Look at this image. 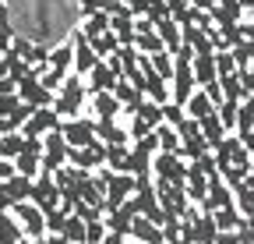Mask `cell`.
Masks as SVG:
<instances>
[{
  "instance_id": "1",
  "label": "cell",
  "mask_w": 254,
  "mask_h": 244,
  "mask_svg": "<svg viewBox=\"0 0 254 244\" xmlns=\"http://www.w3.org/2000/svg\"><path fill=\"white\" fill-rule=\"evenodd\" d=\"M85 92H88V85L78 71H71L67 78L60 81V92L53 99V110L64 117V120H71V117H81V106H85Z\"/></svg>"
},
{
  "instance_id": "2",
  "label": "cell",
  "mask_w": 254,
  "mask_h": 244,
  "mask_svg": "<svg viewBox=\"0 0 254 244\" xmlns=\"http://www.w3.org/2000/svg\"><path fill=\"white\" fill-rule=\"evenodd\" d=\"M198 88V78H194V60L187 57H173V78H170V99L173 103H187L190 96H194Z\"/></svg>"
},
{
  "instance_id": "3",
  "label": "cell",
  "mask_w": 254,
  "mask_h": 244,
  "mask_svg": "<svg viewBox=\"0 0 254 244\" xmlns=\"http://www.w3.org/2000/svg\"><path fill=\"white\" fill-rule=\"evenodd\" d=\"M187 170H190V160H184L180 152H155L152 156V173L166 177L170 184H187Z\"/></svg>"
},
{
  "instance_id": "4",
  "label": "cell",
  "mask_w": 254,
  "mask_h": 244,
  "mask_svg": "<svg viewBox=\"0 0 254 244\" xmlns=\"http://www.w3.org/2000/svg\"><path fill=\"white\" fill-rule=\"evenodd\" d=\"M11 212H14V220L21 223V230H25V237H32V241H39V237H46V212L36 205V202H14L11 205Z\"/></svg>"
},
{
  "instance_id": "5",
  "label": "cell",
  "mask_w": 254,
  "mask_h": 244,
  "mask_svg": "<svg viewBox=\"0 0 254 244\" xmlns=\"http://www.w3.org/2000/svg\"><path fill=\"white\" fill-rule=\"evenodd\" d=\"M64 138H67V145L74 149H85V145H95L99 142V135H95V117H71L60 124Z\"/></svg>"
},
{
  "instance_id": "6",
  "label": "cell",
  "mask_w": 254,
  "mask_h": 244,
  "mask_svg": "<svg viewBox=\"0 0 254 244\" xmlns=\"http://www.w3.org/2000/svg\"><path fill=\"white\" fill-rule=\"evenodd\" d=\"M60 124H64V117H60L53 106H39V110L21 124V135H25V138H43V135H50V131H60Z\"/></svg>"
},
{
  "instance_id": "7",
  "label": "cell",
  "mask_w": 254,
  "mask_h": 244,
  "mask_svg": "<svg viewBox=\"0 0 254 244\" xmlns=\"http://www.w3.org/2000/svg\"><path fill=\"white\" fill-rule=\"evenodd\" d=\"M67 138H64V131H50L43 135V170L57 173L60 166H67Z\"/></svg>"
},
{
  "instance_id": "8",
  "label": "cell",
  "mask_w": 254,
  "mask_h": 244,
  "mask_svg": "<svg viewBox=\"0 0 254 244\" xmlns=\"http://www.w3.org/2000/svg\"><path fill=\"white\" fill-rule=\"evenodd\" d=\"M134 188H138V177L134 173H113L110 170V177H106V212L117 209V205H124L127 198L134 195Z\"/></svg>"
},
{
  "instance_id": "9",
  "label": "cell",
  "mask_w": 254,
  "mask_h": 244,
  "mask_svg": "<svg viewBox=\"0 0 254 244\" xmlns=\"http://www.w3.org/2000/svg\"><path fill=\"white\" fill-rule=\"evenodd\" d=\"M67 163L71 166H78V170H85V173H92V170H99V166H106V145L103 142H95V145H85V149H67Z\"/></svg>"
},
{
  "instance_id": "10",
  "label": "cell",
  "mask_w": 254,
  "mask_h": 244,
  "mask_svg": "<svg viewBox=\"0 0 254 244\" xmlns=\"http://www.w3.org/2000/svg\"><path fill=\"white\" fill-rule=\"evenodd\" d=\"M32 202H36L43 212H50V209H57V205H60V188H57V177H53L50 170H43V173L36 177V188H32Z\"/></svg>"
},
{
  "instance_id": "11",
  "label": "cell",
  "mask_w": 254,
  "mask_h": 244,
  "mask_svg": "<svg viewBox=\"0 0 254 244\" xmlns=\"http://www.w3.org/2000/svg\"><path fill=\"white\" fill-rule=\"evenodd\" d=\"M71 43H74V71L85 78V75H88L95 64H99V53L92 50V43H88V36L81 32V28H78V32L71 36Z\"/></svg>"
},
{
  "instance_id": "12",
  "label": "cell",
  "mask_w": 254,
  "mask_h": 244,
  "mask_svg": "<svg viewBox=\"0 0 254 244\" xmlns=\"http://www.w3.org/2000/svg\"><path fill=\"white\" fill-rule=\"evenodd\" d=\"M117 71L106 64V60H99L88 75H85V85H88V92H113V85H117Z\"/></svg>"
},
{
  "instance_id": "13",
  "label": "cell",
  "mask_w": 254,
  "mask_h": 244,
  "mask_svg": "<svg viewBox=\"0 0 254 244\" xmlns=\"http://www.w3.org/2000/svg\"><path fill=\"white\" fill-rule=\"evenodd\" d=\"M88 103H92V117L95 120H117V113L124 110V103L113 92H88Z\"/></svg>"
},
{
  "instance_id": "14",
  "label": "cell",
  "mask_w": 254,
  "mask_h": 244,
  "mask_svg": "<svg viewBox=\"0 0 254 244\" xmlns=\"http://www.w3.org/2000/svg\"><path fill=\"white\" fill-rule=\"evenodd\" d=\"M152 156H155V152H148L145 145L134 142V149L127 152V173H134V177H155L152 173Z\"/></svg>"
},
{
  "instance_id": "15",
  "label": "cell",
  "mask_w": 254,
  "mask_h": 244,
  "mask_svg": "<svg viewBox=\"0 0 254 244\" xmlns=\"http://www.w3.org/2000/svg\"><path fill=\"white\" fill-rule=\"evenodd\" d=\"M184 43L194 50V57H205V53H215V43H212V36L205 32V28H198V25H184Z\"/></svg>"
},
{
  "instance_id": "16",
  "label": "cell",
  "mask_w": 254,
  "mask_h": 244,
  "mask_svg": "<svg viewBox=\"0 0 254 244\" xmlns=\"http://www.w3.org/2000/svg\"><path fill=\"white\" fill-rule=\"evenodd\" d=\"M131 237H134V241H141V244H166L163 227H159V223H152V220H145V216H138V220H134Z\"/></svg>"
},
{
  "instance_id": "17",
  "label": "cell",
  "mask_w": 254,
  "mask_h": 244,
  "mask_svg": "<svg viewBox=\"0 0 254 244\" xmlns=\"http://www.w3.org/2000/svg\"><path fill=\"white\" fill-rule=\"evenodd\" d=\"M95 135H99L103 145H127L131 142V131H124L117 120H95Z\"/></svg>"
},
{
  "instance_id": "18",
  "label": "cell",
  "mask_w": 254,
  "mask_h": 244,
  "mask_svg": "<svg viewBox=\"0 0 254 244\" xmlns=\"http://www.w3.org/2000/svg\"><path fill=\"white\" fill-rule=\"evenodd\" d=\"M113 96L124 103V110H127V113H134V110L141 106V99H145V92H141L138 85H131L127 78H120V81L113 85Z\"/></svg>"
},
{
  "instance_id": "19",
  "label": "cell",
  "mask_w": 254,
  "mask_h": 244,
  "mask_svg": "<svg viewBox=\"0 0 254 244\" xmlns=\"http://www.w3.org/2000/svg\"><path fill=\"white\" fill-rule=\"evenodd\" d=\"M50 68H53L57 75L67 78V75L74 71V43H64V46L50 50Z\"/></svg>"
},
{
  "instance_id": "20",
  "label": "cell",
  "mask_w": 254,
  "mask_h": 244,
  "mask_svg": "<svg viewBox=\"0 0 254 244\" xmlns=\"http://www.w3.org/2000/svg\"><path fill=\"white\" fill-rule=\"evenodd\" d=\"M208 14H212V21H215V25H226V21H244V14H247V11H244L240 0H222V4H215Z\"/></svg>"
},
{
  "instance_id": "21",
  "label": "cell",
  "mask_w": 254,
  "mask_h": 244,
  "mask_svg": "<svg viewBox=\"0 0 254 244\" xmlns=\"http://www.w3.org/2000/svg\"><path fill=\"white\" fill-rule=\"evenodd\" d=\"M184 110H187V117H194V120H201V117H208V113H215L219 106L208 99V92L205 88H194V96H190L187 103H184Z\"/></svg>"
},
{
  "instance_id": "22",
  "label": "cell",
  "mask_w": 254,
  "mask_h": 244,
  "mask_svg": "<svg viewBox=\"0 0 254 244\" xmlns=\"http://www.w3.org/2000/svg\"><path fill=\"white\" fill-rule=\"evenodd\" d=\"M21 237H25V230L14 220V212L11 209H0V244H18Z\"/></svg>"
},
{
  "instance_id": "23",
  "label": "cell",
  "mask_w": 254,
  "mask_h": 244,
  "mask_svg": "<svg viewBox=\"0 0 254 244\" xmlns=\"http://www.w3.org/2000/svg\"><path fill=\"white\" fill-rule=\"evenodd\" d=\"M194 78H198V88H205L208 81H219V68H215V53L194 57Z\"/></svg>"
},
{
  "instance_id": "24",
  "label": "cell",
  "mask_w": 254,
  "mask_h": 244,
  "mask_svg": "<svg viewBox=\"0 0 254 244\" xmlns=\"http://www.w3.org/2000/svg\"><path fill=\"white\" fill-rule=\"evenodd\" d=\"M201 131H205V138H208V145L215 149L226 135H233V131H226V124L219 120V113H208V117H201Z\"/></svg>"
},
{
  "instance_id": "25",
  "label": "cell",
  "mask_w": 254,
  "mask_h": 244,
  "mask_svg": "<svg viewBox=\"0 0 254 244\" xmlns=\"http://www.w3.org/2000/svg\"><path fill=\"white\" fill-rule=\"evenodd\" d=\"M219 85H222V92H226V99H237V103L247 99V88H244L240 71H233V75H219Z\"/></svg>"
},
{
  "instance_id": "26",
  "label": "cell",
  "mask_w": 254,
  "mask_h": 244,
  "mask_svg": "<svg viewBox=\"0 0 254 244\" xmlns=\"http://www.w3.org/2000/svg\"><path fill=\"white\" fill-rule=\"evenodd\" d=\"M233 198H237V209L244 212V220H254V184L240 180V184L233 188Z\"/></svg>"
},
{
  "instance_id": "27",
  "label": "cell",
  "mask_w": 254,
  "mask_h": 244,
  "mask_svg": "<svg viewBox=\"0 0 254 244\" xmlns=\"http://www.w3.org/2000/svg\"><path fill=\"white\" fill-rule=\"evenodd\" d=\"M134 117H138V120H145L148 128H159V124H163V103H155V99H148V96H145V99H141V106L134 110Z\"/></svg>"
},
{
  "instance_id": "28",
  "label": "cell",
  "mask_w": 254,
  "mask_h": 244,
  "mask_svg": "<svg viewBox=\"0 0 254 244\" xmlns=\"http://www.w3.org/2000/svg\"><path fill=\"white\" fill-rule=\"evenodd\" d=\"M155 135H159V152H180V149H184V145H180V131H177L173 124H166V120L155 128Z\"/></svg>"
},
{
  "instance_id": "29",
  "label": "cell",
  "mask_w": 254,
  "mask_h": 244,
  "mask_svg": "<svg viewBox=\"0 0 254 244\" xmlns=\"http://www.w3.org/2000/svg\"><path fill=\"white\" fill-rule=\"evenodd\" d=\"M81 32H85L88 39L103 36V32H110V14H106V11H92V14H85V25H81Z\"/></svg>"
},
{
  "instance_id": "30",
  "label": "cell",
  "mask_w": 254,
  "mask_h": 244,
  "mask_svg": "<svg viewBox=\"0 0 254 244\" xmlns=\"http://www.w3.org/2000/svg\"><path fill=\"white\" fill-rule=\"evenodd\" d=\"M88 43H92L95 53H99V60H106V57H113V53L120 50V39L113 36V28H110V32H103V36H95V39H88Z\"/></svg>"
},
{
  "instance_id": "31",
  "label": "cell",
  "mask_w": 254,
  "mask_h": 244,
  "mask_svg": "<svg viewBox=\"0 0 254 244\" xmlns=\"http://www.w3.org/2000/svg\"><path fill=\"white\" fill-rule=\"evenodd\" d=\"M127 145H106V166L113 173H127Z\"/></svg>"
},
{
  "instance_id": "32",
  "label": "cell",
  "mask_w": 254,
  "mask_h": 244,
  "mask_svg": "<svg viewBox=\"0 0 254 244\" xmlns=\"http://www.w3.org/2000/svg\"><path fill=\"white\" fill-rule=\"evenodd\" d=\"M230 53H233V60H237V71H251V64H254V43H251V39H240Z\"/></svg>"
},
{
  "instance_id": "33",
  "label": "cell",
  "mask_w": 254,
  "mask_h": 244,
  "mask_svg": "<svg viewBox=\"0 0 254 244\" xmlns=\"http://www.w3.org/2000/svg\"><path fill=\"white\" fill-rule=\"evenodd\" d=\"M64 237H67L71 244H85V220L78 216V212H71L67 216V223H64V230H60Z\"/></svg>"
},
{
  "instance_id": "34",
  "label": "cell",
  "mask_w": 254,
  "mask_h": 244,
  "mask_svg": "<svg viewBox=\"0 0 254 244\" xmlns=\"http://www.w3.org/2000/svg\"><path fill=\"white\" fill-rule=\"evenodd\" d=\"M134 46H138L141 53H159V50H166L163 36H159L155 28H152V32H138V36H134Z\"/></svg>"
},
{
  "instance_id": "35",
  "label": "cell",
  "mask_w": 254,
  "mask_h": 244,
  "mask_svg": "<svg viewBox=\"0 0 254 244\" xmlns=\"http://www.w3.org/2000/svg\"><path fill=\"white\" fill-rule=\"evenodd\" d=\"M148 57H152L155 75L170 81V78H173V53H170V50H159V53H148Z\"/></svg>"
},
{
  "instance_id": "36",
  "label": "cell",
  "mask_w": 254,
  "mask_h": 244,
  "mask_svg": "<svg viewBox=\"0 0 254 244\" xmlns=\"http://www.w3.org/2000/svg\"><path fill=\"white\" fill-rule=\"evenodd\" d=\"M251 131H254V106L244 99V103H240V113H237V131H233V135L244 138V135H251Z\"/></svg>"
},
{
  "instance_id": "37",
  "label": "cell",
  "mask_w": 254,
  "mask_h": 244,
  "mask_svg": "<svg viewBox=\"0 0 254 244\" xmlns=\"http://www.w3.org/2000/svg\"><path fill=\"white\" fill-rule=\"evenodd\" d=\"M215 113H219L222 124H226V131H237V113H240V103H237V99H226Z\"/></svg>"
},
{
  "instance_id": "38",
  "label": "cell",
  "mask_w": 254,
  "mask_h": 244,
  "mask_svg": "<svg viewBox=\"0 0 254 244\" xmlns=\"http://www.w3.org/2000/svg\"><path fill=\"white\" fill-rule=\"evenodd\" d=\"M106 234H110V227H106L103 220L85 223V244H103V241H106Z\"/></svg>"
},
{
  "instance_id": "39",
  "label": "cell",
  "mask_w": 254,
  "mask_h": 244,
  "mask_svg": "<svg viewBox=\"0 0 254 244\" xmlns=\"http://www.w3.org/2000/svg\"><path fill=\"white\" fill-rule=\"evenodd\" d=\"M163 120H166V124H173V128H180L184 120H187V110L170 99V103H163Z\"/></svg>"
},
{
  "instance_id": "40",
  "label": "cell",
  "mask_w": 254,
  "mask_h": 244,
  "mask_svg": "<svg viewBox=\"0 0 254 244\" xmlns=\"http://www.w3.org/2000/svg\"><path fill=\"white\" fill-rule=\"evenodd\" d=\"M215 68H219V75H233V71H237L233 53H230V50H219V53H215Z\"/></svg>"
},
{
  "instance_id": "41",
  "label": "cell",
  "mask_w": 254,
  "mask_h": 244,
  "mask_svg": "<svg viewBox=\"0 0 254 244\" xmlns=\"http://www.w3.org/2000/svg\"><path fill=\"white\" fill-rule=\"evenodd\" d=\"M148 131H152V128H148V124H145V120H138V117H134V124H131V138H134V142H138V138H145V135H148Z\"/></svg>"
},
{
  "instance_id": "42",
  "label": "cell",
  "mask_w": 254,
  "mask_h": 244,
  "mask_svg": "<svg viewBox=\"0 0 254 244\" xmlns=\"http://www.w3.org/2000/svg\"><path fill=\"white\" fill-rule=\"evenodd\" d=\"M244 145H247V152L254 156V131H251V135H244Z\"/></svg>"
},
{
  "instance_id": "43",
  "label": "cell",
  "mask_w": 254,
  "mask_h": 244,
  "mask_svg": "<svg viewBox=\"0 0 254 244\" xmlns=\"http://www.w3.org/2000/svg\"><path fill=\"white\" fill-rule=\"evenodd\" d=\"M240 4H244V11H254V0H240Z\"/></svg>"
},
{
  "instance_id": "44",
  "label": "cell",
  "mask_w": 254,
  "mask_h": 244,
  "mask_svg": "<svg viewBox=\"0 0 254 244\" xmlns=\"http://www.w3.org/2000/svg\"><path fill=\"white\" fill-rule=\"evenodd\" d=\"M166 244H190V241H184V237H173V241H166Z\"/></svg>"
},
{
  "instance_id": "45",
  "label": "cell",
  "mask_w": 254,
  "mask_h": 244,
  "mask_svg": "<svg viewBox=\"0 0 254 244\" xmlns=\"http://www.w3.org/2000/svg\"><path fill=\"white\" fill-rule=\"evenodd\" d=\"M32 244H50V241H46V237H39V241H32Z\"/></svg>"
},
{
  "instance_id": "46",
  "label": "cell",
  "mask_w": 254,
  "mask_h": 244,
  "mask_svg": "<svg viewBox=\"0 0 254 244\" xmlns=\"http://www.w3.org/2000/svg\"><path fill=\"white\" fill-rule=\"evenodd\" d=\"M18 244H32V237H21V241H18Z\"/></svg>"
},
{
  "instance_id": "47",
  "label": "cell",
  "mask_w": 254,
  "mask_h": 244,
  "mask_svg": "<svg viewBox=\"0 0 254 244\" xmlns=\"http://www.w3.org/2000/svg\"><path fill=\"white\" fill-rule=\"evenodd\" d=\"M247 103H251V106H254V96H247Z\"/></svg>"
},
{
  "instance_id": "48",
  "label": "cell",
  "mask_w": 254,
  "mask_h": 244,
  "mask_svg": "<svg viewBox=\"0 0 254 244\" xmlns=\"http://www.w3.org/2000/svg\"><path fill=\"white\" fill-rule=\"evenodd\" d=\"M127 244H131V241H127Z\"/></svg>"
}]
</instances>
